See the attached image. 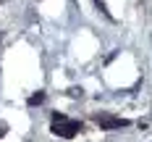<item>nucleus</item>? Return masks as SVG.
<instances>
[{"instance_id":"obj_1","label":"nucleus","mask_w":152,"mask_h":142,"mask_svg":"<svg viewBox=\"0 0 152 142\" xmlns=\"http://www.w3.org/2000/svg\"><path fill=\"white\" fill-rule=\"evenodd\" d=\"M79 129H81L79 121H66V118L58 116V113L53 116V132H55V134H61V137H66V140H68V137H74Z\"/></svg>"},{"instance_id":"obj_2","label":"nucleus","mask_w":152,"mask_h":142,"mask_svg":"<svg viewBox=\"0 0 152 142\" xmlns=\"http://www.w3.org/2000/svg\"><path fill=\"white\" fill-rule=\"evenodd\" d=\"M97 124L105 126V129H113V126H123L126 121H123V118H107V116H97Z\"/></svg>"},{"instance_id":"obj_3","label":"nucleus","mask_w":152,"mask_h":142,"mask_svg":"<svg viewBox=\"0 0 152 142\" xmlns=\"http://www.w3.org/2000/svg\"><path fill=\"white\" fill-rule=\"evenodd\" d=\"M42 100H45V95H42V92H37V95H31V97H29V105H39Z\"/></svg>"},{"instance_id":"obj_4","label":"nucleus","mask_w":152,"mask_h":142,"mask_svg":"<svg viewBox=\"0 0 152 142\" xmlns=\"http://www.w3.org/2000/svg\"><path fill=\"white\" fill-rule=\"evenodd\" d=\"M3 134H5V124H0V137H3Z\"/></svg>"}]
</instances>
